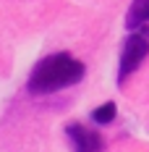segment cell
Wrapping results in <instances>:
<instances>
[{"label": "cell", "instance_id": "cell-1", "mask_svg": "<svg viewBox=\"0 0 149 152\" xmlns=\"http://www.w3.org/2000/svg\"><path fill=\"white\" fill-rule=\"evenodd\" d=\"M81 79H84V63L76 61L71 53H52L34 66L26 87L31 94H50L73 87Z\"/></svg>", "mask_w": 149, "mask_h": 152}, {"label": "cell", "instance_id": "cell-2", "mask_svg": "<svg viewBox=\"0 0 149 152\" xmlns=\"http://www.w3.org/2000/svg\"><path fill=\"white\" fill-rule=\"evenodd\" d=\"M149 55V26L134 31L131 37H126L123 53H120V68H118V81L123 84L126 76H131L139 68V63Z\"/></svg>", "mask_w": 149, "mask_h": 152}, {"label": "cell", "instance_id": "cell-3", "mask_svg": "<svg viewBox=\"0 0 149 152\" xmlns=\"http://www.w3.org/2000/svg\"><path fill=\"white\" fill-rule=\"evenodd\" d=\"M65 137L71 142L73 152H105V139L100 137L97 129H86L81 123H68Z\"/></svg>", "mask_w": 149, "mask_h": 152}, {"label": "cell", "instance_id": "cell-4", "mask_svg": "<svg viewBox=\"0 0 149 152\" xmlns=\"http://www.w3.org/2000/svg\"><path fill=\"white\" fill-rule=\"evenodd\" d=\"M126 26L134 31L149 26V0H134L131 3V8L126 13Z\"/></svg>", "mask_w": 149, "mask_h": 152}, {"label": "cell", "instance_id": "cell-5", "mask_svg": "<svg viewBox=\"0 0 149 152\" xmlns=\"http://www.w3.org/2000/svg\"><path fill=\"white\" fill-rule=\"evenodd\" d=\"M115 113H118L115 102H105V105H100L94 113H92V121L100 123V126H105V123H110L113 118H115Z\"/></svg>", "mask_w": 149, "mask_h": 152}]
</instances>
